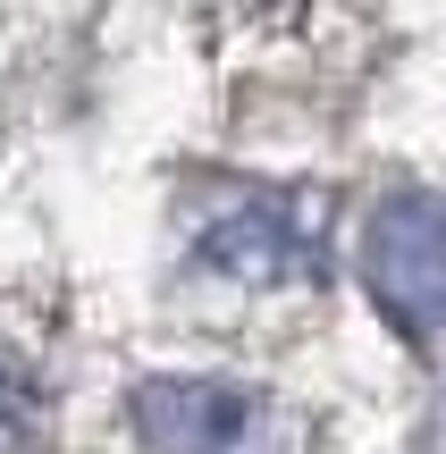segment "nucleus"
Here are the masks:
<instances>
[{"label": "nucleus", "instance_id": "obj_1", "mask_svg": "<svg viewBox=\"0 0 446 454\" xmlns=\"http://www.w3.org/2000/svg\"><path fill=\"white\" fill-rule=\"evenodd\" d=\"M363 286L404 345H430L446 320V202L396 194L363 227Z\"/></svg>", "mask_w": 446, "mask_h": 454}, {"label": "nucleus", "instance_id": "obj_2", "mask_svg": "<svg viewBox=\"0 0 446 454\" xmlns=\"http://www.w3.org/2000/svg\"><path fill=\"white\" fill-rule=\"evenodd\" d=\"M320 227L329 219L312 194H228L194 227V261L228 286H312Z\"/></svg>", "mask_w": 446, "mask_h": 454}, {"label": "nucleus", "instance_id": "obj_3", "mask_svg": "<svg viewBox=\"0 0 446 454\" xmlns=\"http://www.w3.org/2000/svg\"><path fill=\"white\" fill-rule=\"evenodd\" d=\"M253 429H262V395L228 379H144L135 387L144 454H245Z\"/></svg>", "mask_w": 446, "mask_h": 454}, {"label": "nucleus", "instance_id": "obj_4", "mask_svg": "<svg viewBox=\"0 0 446 454\" xmlns=\"http://www.w3.org/2000/svg\"><path fill=\"white\" fill-rule=\"evenodd\" d=\"M43 446V387L34 371L0 345V454H34Z\"/></svg>", "mask_w": 446, "mask_h": 454}]
</instances>
